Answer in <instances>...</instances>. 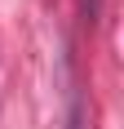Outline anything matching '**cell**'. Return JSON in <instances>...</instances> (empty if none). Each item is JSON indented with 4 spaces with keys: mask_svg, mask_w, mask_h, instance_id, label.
<instances>
[]
</instances>
